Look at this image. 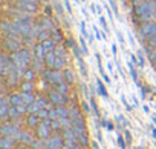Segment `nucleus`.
<instances>
[{
  "instance_id": "1",
  "label": "nucleus",
  "mask_w": 156,
  "mask_h": 149,
  "mask_svg": "<svg viewBox=\"0 0 156 149\" xmlns=\"http://www.w3.org/2000/svg\"><path fill=\"white\" fill-rule=\"evenodd\" d=\"M11 58H12V61H14V63H16V66H17V72H19V76L23 79L25 72L28 71V66H29V65H31V61H32L31 51H29V49H26V48H22L20 51L12 52V54H11Z\"/></svg>"
},
{
  "instance_id": "2",
  "label": "nucleus",
  "mask_w": 156,
  "mask_h": 149,
  "mask_svg": "<svg viewBox=\"0 0 156 149\" xmlns=\"http://www.w3.org/2000/svg\"><path fill=\"white\" fill-rule=\"evenodd\" d=\"M135 13L139 19L144 16L153 14V13H156V2L154 0H142V2H139L135 6Z\"/></svg>"
},
{
  "instance_id": "3",
  "label": "nucleus",
  "mask_w": 156,
  "mask_h": 149,
  "mask_svg": "<svg viewBox=\"0 0 156 149\" xmlns=\"http://www.w3.org/2000/svg\"><path fill=\"white\" fill-rule=\"evenodd\" d=\"M44 80L49 83V85H60V83H63L66 79H64V72L63 71H58V69H54V68H49V69H46L44 72Z\"/></svg>"
},
{
  "instance_id": "4",
  "label": "nucleus",
  "mask_w": 156,
  "mask_h": 149,
  "mask_svg": "<svg viewBox=\"0 0 156 149\" xmlns=\"http://www.w3.org/2000/svg\"><path fill=\"white\" fill-rule=\"evenodd\" d=\"M51 123H52L51 118H46V120H41V121H40V125L37 126V135H38V138L46 140V138L51 137V134L54 132Z\"/></svg>"
},
{
  "instance_id": "5",
  "label": "nucleus",
  "mask_w": 156,
  "mask_h": 149,
  "mask_svg": "<svg viewBox=\"0 0 156 149\" xmlns=\"http://www.w3.org/2000/svg\"><path fill=\"white\" fill-rule=\"evenodd\" d=\"M5 49L6 51H11V52L20 51L22 49L20 39H17V35H6L5 37Z\"/></svg>"
},
{
  "instance_id": "6",
  "label": "nucleus",
  "mask_w": 156,
  "mask_h": 149,
  "mask_svg": "<svg viewBox=\"0 0 156 149\" xmlns=\"http://www.w3.org/2000/svg\"><path fill=\"white\" fill-rule=\"evenodd\" d=\"M44 146L51 147V149H61L64 146V137L63 135H51L49 138L44 140Z\"/></svg>"
},
{
  "instance_id": "7",
  "label": "nucleus",
  "mask_w": 156,
  "mask_h": 149,
  "mask_svg": "<svg viewBox=\"0 0 156 149\" xmlns=\"http://www.w3.org/2000/svg\"><path fill=\"white\" fill-rule=\"evenodd\" d=\"M141 34L147 39L156 37V22H144L141 25Z\"/></svg>"
},
{
  "instance_id": "8",
  "label": "nucleus",
  "mask_w": 156,
  "mask_h": 149,
  "mask_svg": "<svg viewBox=\"0 0 156 149\" xmlns=\"http://www.w3.org/2000/svg\"><path fill=\"white\" fill-rule=\"evenodd\" d=\"M69 118L73 121V125H86L81 111L78 109L76 106H70V108H69Z\"/></svg>"
},
{
  "instance_id": "9",
  "label": "nucleus",
  "mask_w": 156,
  "mask_h": 149,
  "mask_svg": "<svg viewBox=\"0 0 156 149\" xmlns=\"http://www.w3.org/2000/svg\"><path fill=\"white\" fill-rule=\"evenodd\" d=\"M48 97H49V102H51V103H54L55 106L66 105V102H67V95H63V94H60L57 89H54V91H49Z\"/></svg>"
},
{
  "instance_id": "10",
  "label": "nucleus",
  "mask_w": 156,
  "mask_h": 149,
  "mask_svg": "<svg viewBox=\"0 0 156 149\" xmlns=\"http://www.w3.org/2000/svg\"><path fill=\"white\" fill-rule=\"evenodd\" d=\"M19 131H20V129H19V125H17V123H9V121L3 123V125H2V129H0L2 135H9V137H14Z\"/></svg>"
},
{
  "instance_id": "11",
  "label": "nucleus",
  "mask_w": 156,
  "mask_h": 149,
  "mask_svg": "<svg viewBox=\"0 0 156 149\" xmlns=\"http://www.w3.org/2000/svg\"><path fill=\"white\" fill-rule=\"evenodd\" d=\"M63 137H64V144H76L78 143V134L73 131V128L63 129Z\"/></svg>"
},
{
  "instance_id": "12",
  "label": "nucleus",
  "mask_w": 156,
  "mask_h": 149,
  "mask_svg": "<svg viewBox=\"0 0 156 149\" xmlns=\"http://www.w3.org/2000/svg\"><path fill=\"white\" fill-rule=\"evenodd\" d=\"M14 143H16V138L9 135H2V138H0V147L2 149H12Z\"/></svg>"
},
{
  "instance_id": "13",
  "label": "nucleus",
  "mask_w": 156,
  "mask_h": 149,
  "mask_svg": "<svg viewBox=\"0 0 156 149\" xmlns=\"http://www.w3.org/2000/svg\"><path fill=\"white\" fill-rule=\"evenodd\" d=\"M17 8L19 9H23V11H28V13H35L37 11V3H26V2H17Z\"/></svg>"
},
{
  "instance_id": "14",
  "label": "nucleus",
  "mask_w": 156,
  "mask_h": 149,
  "mask_svg": "<svg viewBox=\"0 0 156 149\" xmlns=\"http://www.w3.org/2000/svg\"><path fill=\"white\" fill-rule=\"evenodd\" d=\"M5 79L8 80V85H9V86H17L22 77L19 76V72H17V71H14V72H9Z\"/></svg>"
},
{
  "instance_id": "15",
  "label": "nucleus",
  "mask_w": 156,
  "mask_h": 149,
  "mask_svg": "<svg viewBox=\"0 0 156 149\" xmlns=\"http://www.w3.org/2000/svg\"><path fill=\"white\" fill-rule=\"evenodd\" d=\"M11 61V57H8L6 54H2V58H0V66H2V76L6 77L8 74V65Z\"/></svg>"
},
{
  "instance_id": "16",
  "label": "nucleus",
  "mask_w": 156,
  "mask_h": 149,
  "mask_svg": "<svg viewBox=\"0 0 156 149\" xmlns=\"http://www.w3.org/2000/svg\"><path fill=\"white\" fill-rule=\"evenodd\" d=\"M55 61H57L55 52H54V51H52V52H48L46 57H44V65H46L48 68H54V66H55Z\"/></svg>"
},
{
  "instance_id": "17",
  "label": "nucleus",
  "mask_w": 156,
  "mask_h": 149,
  "mask_svg": "<svg viewBox=\"0 0 156 149\" xmlns=\"http://www.w3.org/2000/svg\"><path fill=\"white\" fill-rule=\"evenodd\" d=\"M34 54H35V57H38V58H41V60H44V57H46V49L43 48V43H38V45H35L34 46Z\"/></svg>"
},
{
  "instance_id": "18",
  "label": "nucleus",
  "mask_w": 156,
  "mask_h": 149,
  "mask_svg": "<svg viewBox=\"0 0 156 149\" xmlns=\"http://www.w3.org/2000/svg\"><path fill=\"white\" fill-rule=\"evenodd\" d=\"M6 99H8V102H9L11 106H19V105L23 103V100H22V94H11V95L6 97Z\"/></svg>"
},
{
  "instance_id": "19",
  "label": "nucleus",
  "mask_w": 156,
  "mask_h": 149,
  "mask_svg": "<svg viewBox=\"0 0 156 149\" xmlns=\"http://www.w3.org/2000/svg\"><path fill=\"white\" fill-rule=\"evenodd\" d=\"M40 109H43V106H41V103H40V100L37 99L34 103H31V105H28V114H38V111Z\"/></svg>"
},
{
  "instance_id": "20",
  "label": "nucleus",
  "mask_w": 156,
  "mask_h": 149,
  "mask_svg": "<svg viewBox=\"0 0 156 149\" xmlns=\"http://www.w3.org/2000/svg\"><path fill=\"white\" fill-rule=\"evenodd\" d=\"M40 121H41V118L38 117V114H29V117H28V125H29L31 128H37V126L40 125Z\"/></svg>"
},
{
  "instance_id": "21",
  "label": "nucleus",
  "mask_w": 156,
  "mask_h": 149,
  "mask_svg": "<svg viewBox=\"0 0 156 149\" xmlns=\"http://www.w3.org/2000/svg\"><path fill=\"white\" fill-rule=\"evenodd\" d=\"M22 94V100H23V103H26V105H31V103H34L37 99H35V95L32 94V92H20Z\"/></svg>"
},
{
  "instance_id": "22",
  "label": "nucleus",
  "mask_w": 156,
  "mask_h": 149,
  "mask_svg": "<svg viewBox=\"0 0 156 149\" xmlns=\"http://www.w3.org/2000/svg\"><path fill=\"white\" fill-rule=\"evenodd\" d=\"M43 63H44V60H41L38 57H34V60H32V69L35 72H41L43 71Z\"/></svg>"
},
{
  "instance_id": "23",
  "label": "nucleus",
  "mask_w": 156,
  "mask_h": 149,
  "mask_svg": "<svg viewBox=\"0 0 156 149\" xmlns=\"http://www.w3.org/2000/svg\"><path fill=\"white\" fill-rule=\"evenodd\" d=\"M43 43V48L46 49V52H52L54 49H55V46H57V43L52 40V39H48V40H44V42H41Z\"/></svg>"
},
{
  "instance_id": "24",
  "label": "nucleus",
  "mask_w": 156,
  "mask_h": 149,
  "mask_svg": "<svg viewBox=\"0 0 156 149\" xmlns=\"http://www.w3.org/2000/svg\"><path fill=\"white\" fill-rule=\"evenodd\" d=\"M41 26H43V29H44V31H48V32H54V31H55V29H54V25H52V22H51L48 17L41 20Z\"/></svg>"
},
{
  "instance_id": "25",
  "label": "nucleus",
  "mask_w": 156,
  "mask_h": 149,
  "mask_svg": "<svg viewBox=\"0 0 156 149\" xmlns=\"http://www.w3.org/2000/svg\"><path fill=\"white\" fill-rule=\"evenodd\" d=\"M22 114H20V111L17 109V106H11L9 108V114H8V120H16V118H19Z\"/></svg>"
},
{
  "instance_id": "26",
  "label": "nucleus",
  "mask_w": 156,
  "mask_h": 149,
  "mask_svg": "<svg viewBox=\"0 0 156 149\" xmlns=\"http://www.w3.org/2000/svg\"><path fill=\"white\" fill-rule=\"evenodd\" d=\"M60 94H63V95H67L69 94V83H60V85H57V88H55Z\"/></svg>"
},
{
  "instance_id": "27",
  "label": "nucleus",
  "mask_w": 156,
  "mask_h": 149,
  "mask_svg": "<svg viewBox=\"0 0 156 149\" xmlns=\"http://www.w3.org/2000/svg\"><path fill=\"white\" fill-rule=\"evenodd\" d=\"M57 108V112H58V117L63 118V117H69V108H66L64 105L61 106H55Z\"/></svg>"
},
{
  "instance_id": "28",
  "label": "nucleus",
  "mask_w": 156,
  "mask_h": 149,
  "mask_svg": "<svg viewBox=\"0 0 156 149\" xmlns=\"http://www.w3.org/2000/svg\"><path fill=\"white\" fill-rule=\"evenodd\" d=\"M72 128H73V131H75V132H76L78 135L87 134V128H86V125H73Z\"/></svg>"
},
{
  "instance_id": "29",
  "label": "nucleus",
  "mask_w": 156,
  "mask_h": 149,
  "mask_svg": "<svg viewBox=\"0 0 156 149\" xmlns=\"http://www.w3.org/2000/svg\"><path fill=\"white\" fill-rule=\"evenodd\" d=\"M31 147H32V149H41V147H44V140H43V138H37V140L34 138Z\"/></svg>"
},
{
  "instance_id": "30",
  "label": "nucleus",
  "mask_w": 156,
  "mask_h": 149,
  "mask_svg": "<svg viewBox=\"0 0 156 149\" xmlns=\"http://www.w3.org/2000/svg\"><path fill=\"white\" fill-rule=\"evenodd\" d=\"M34 77H35V71H34V69H28V71L25 72V76H23L25 82H32Z\"/></svg>"
},
{
  "instance_id": "31",
  "label": "nucleus",
  "mask_w": 156,
  "mask_h": 149,
  "mask_svg": "<svg viewBox=\"0 0 156 149\" xmlns=\"http://www.w3.org/2000/svg\"><path fill=\"white\" fill-rule=\"evenodd\" d=\"M22 91H23V92H32V91H34L32 82H25V83H22Z\"/></svg>"
},
{
  "instance_id": "32",
  "label": "nucleus",
  "mask_w": 156,
  "mask_h": 149,
  "mask_svg": "<svg viewBox=\"0 0 156 149\" xmlns=\"http://www.w3.org/2000/svg\"><path fill=\"white\" fill-rule=\"evenodd\" d=\"M78 143L83 144V146H87V144H89V135H87V134L78 135Z\"/></svg>"
},
{
  "instance_id": "33",
  "label": "nucleus",
  "mask_w": 156,
  "mask_h": 149,
  "mask_svg": "<svg viewBox=\"0 0 156 149\" xmlns=\"http://www.w3.org/2000/svg\"><path fill=\"white\" fill-rule=\"evenodd\" d=\"M54 52H55L57 57H63V58H64V54H66V52H64V48H63L61 45H57L55 49H54Z\"/></svg>"
},
{
  "instance_id": "34",
  "label": "nucleus",
  "mask_w": 156,
  "mask_h": 149,
  "mask_svg": "<svg viewBox=\"0 0 156 149\" xmlns=\"http://www.w3.org/2000/svg\"><path fill=\"white\" fill-rule=\"evenodd\" d=\"M64 68V58L63 57H57V61H55V66H54V69H58V71H61Z\"/></svg>"
},
{
  "instance_id": "35",
  "label": "nucleus",
  "mask_w": 156,
  "mask_h": 149,
  "mask_svg": "<svg viewBox=\"0 0 156 149\" xmlns=\"http://www.w3.org/2000/svg\"><path fill=\"white\" fill-rule=\"evenodd\" d=\"M51 126H52V131H54V132H58L60 129H63V128H61V123H60V120H52Z\"/></svg>"
},
{
  "instance_id": "36",
  "label": "nucleus",
  "mask_w": 156,
  "mask_h": 149,
  "mask_svg": "<svg viewBox=\"0 0 156 149\" xmlns=\"http://www.w3.org/2000/svg\"><path fill=\"white\" fill-rule=\"evenodd\" d=\"M38 117L41 118V120H46V118H49V109H40L38 111Z\"/></svg>"
},
{
  "instance_id": "37",
  "label": "nucleus",
  "mask_w": 156,
  "mask_h": 149,
  "mask_svg": "<svg viewBox=\"0 0 156 149\" xmlns=\"http://www.w3.org/2000/svg\"><path fill=\"white\" fill-rule=\"evenodd\" d=\"M49 118H51V120H58V118H60V117H58V112H57V108L49 109Z\"/></svg>"
},
{
  "instance_id": "38",
  "label": "nucleus",
  "mask_w": 156,
  "mask_h": 149,
  "mask_svg": "<svg viewBox=\"0 0 156 149\" xmlns=\"http://www.w3.org/2000/svg\"><path fill=\"white\" fill-rule=\"evenodd\" d=\"M64 79H66L67 83H72L73 82V74L70 71H64Z\"/></svg>"
},
{
  "instance_id": "39",
  "label": "nucleus",
  "mask_w": 156,
  "mask_h": 149,
  "mask_svg": "<svg viewBox=\"0 0 156 149\" xmlns=\"http://www.w3.org/2000/svg\"><path fill=\"white\" fill-rule=\"evenodd\" d=\"M49 34H51V32H48V31H44V29H43V31L40 32V35H38L37 39H40L41 42H44V40H48V39H49Z\"/></svg>"
},
{
  "instance_id": "40",
  "label": "nucleus",
  "mask_w": 156,
  "mask_h": 149,
  "mask_svg": "<svg viewBox=\"0 0 156 149\" xmlns=\"http://www.w3.org/2000/svg\"><path fill=\"white\" fill-rule=\"evenodd\" d=\"M17 109H19V111H20V114L23 115V114H26V112H28V105H26V103H22V105H19V106H17Z\"/></svg>"
},
{
  "instance_id": "41",
  "label": "nucleus",
  "mask_w": 156,
  "mask_h": 149,
  "mask_svg": "<svg viewBox=\"0 0 156 149\" xmlns=\"http://www.w3.org/2000/svg\"><path fill=\"white\" fill-rule=\"evenodd\" d=\"M150 60H151V63H156V48H153L150 51Z\"/></svg>"
},
{
  "instance_id": "42",
  "label": "nucleus",
  "mask_w": 156,
  "mask_h": 149,
  "mask_svg": "<svg viewBox=\"0 0 156 149\" xmlns=\"http://www.w3.org/2000/svg\"><path fill=\"white\" fill-rule=\"evenodd\" d=\"M148 45H150L151 48H156V37H151V39H148Z\"/></svg>"
},
{
  "instance_id": "43",
  "label": "nucleus",
  "mask_w": 156,
  "mask_h": 149,
  "mask_svg": "<svg viewBox=\"0 0 156 149\" xmlns=\"http://www.w3.org/2000/svg\"><path fill=\"white\" fill-rule=\"evenodd\" d=\"M118 143H119V146H121V149H126V144H124V140H122L121 137L118 138Z\"/></svg>"
},
{
  "instance_id": "44",
  "label": "nucleus",
  "mask_w": 156,
  "mask_h": 149,
  "mask_svg": "<svg viewBox=\"0 0 156 149\" xmlns=\"http://www.w3.org/2000/svg\"><path fill=\"white\" fill-rule=\"evenodd\" d=\"M19 2H26V3H37L38 0H19Z\"/></svg>"
},
{
  "instance_id": "45",
  "label": "nucleus",
  "mask_w": 156,
  "mask_h": 149,
  "mask_svg": "<svg viewBox=\"0 0 156 149\" xmlns=\"http://www.w3.org/2000/svg\"><path fill=\"white\" fill-rule=\"evenodd\" d=\"M132 2H133V3H136V5H138V3H139V2H142V0H132Z\"/></svg>"
},
{
  "instance_id": "46",
  "label": "nucleus",
  "mask_w": 156,
  "mask_h": 149,
  "mask_svg": "<svg viewBox=\"0 0 156 149\" xmlns=\"http://www.w3.org/2000/svg\"><path fill=\"white\" fill-rule=\"evenodd\" d=\"M153 135H154V137H156V129H154V131H153Z\"/></svg>"
}]
</instances>
